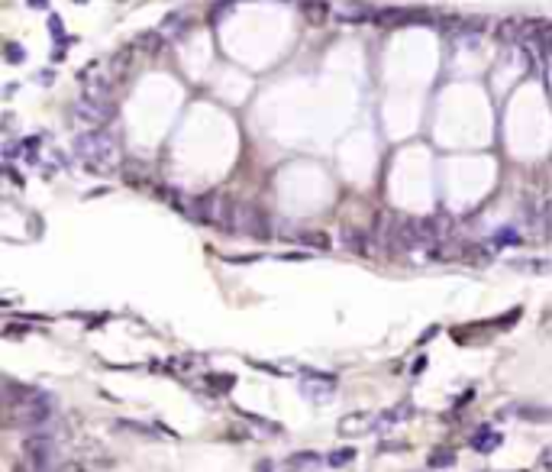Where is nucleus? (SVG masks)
<instances>
[{"mask_svg": "<svg viewBox=\"0 0 552 472\" xmlns=\"http://www.w3.org/2000/svg\"><path fill=\"white\" fill-rule=\"evenodd\" d=\"M75 155L81 162H87L91 169H113L120 162V146L110 133L91 129V133L75 136Z\"/></svg>", "mask_w": 552, "mask_h": 472, "instance_id": "f257e3e1", "label": "nucleus"}, {"mask_svg": "<svg viewBox=\"0 0 552 472\" xmlns=\"http://www.w3.org/2000/svg\"><path fill=\"white\" fill-rule=\"evenodd\" d=\"M52 411H55V398L43 388H32L26 398L16 401V420L26 424V427H43L45 420H52Z\"/></svg>", "mask_w": 552, "mask_h": 472, "instance_id": "f03ea898", "label": "nucleus"}, {"mask_svg": "<svg viewBox=\"0 0 552 472\" xmlns=\"http://www.w3.org/2000/svg\"><path fill=\"white\" fill-rule=\"evenodd\" d=\"M236 233L252 236V239H268L272 236L268 214L258 204H236Z\"/></svg>", "mask_w": 552, "mask_h": 472, "instance_id": "7ed1b4c3", "label": "nucleus"}, {"mask_svg": "<svg viewBox=\"0 0 552 472\" xmlns=\"http://www.w3.org/2000/svg\"><path fill=\"white\" fill-rule=\"evenodd\" d=\"M23 453H26V462H30L32 472H52L55 443L49 433H30L23 440Z\"/></svg>", "mask_w": 552, "mask_h": 472, "instance_id": "20e7f679", "label": "nucleus"}, {"mask_svg": "<svg viewBox=\"0 0 552 472\" xmlns=\"http://www.w3.org/2000/svg\"><path fill=\"white\" fill-rule=\"evenodd\" d=\"M75 117L81 120V123H87V127H107L110 120L117 117V110H113L110 100H97V97L81 94L75 104Z\"/></svg>", "mask_w": 552, "mask_h": 472, "instance_id": "39448f33", "label": "nucleus"}, {"mask_svg": "<svg viewBox=\"0 0 552 472\" xmlns=\"http://www.w3.org/2000/svg\"><path fill=\"white\" fill-rule=\"evenodd\" d=\"M375 427V414H346L340 420V433L342 437H355V433H365V430Z\"/></svg>", "mask_w": 552, "mask_h": 472, "instance_id": "423d86ee", "label": "nucleus"}, {"mask_svg": "<svg viewBox=\"0 0 552 472\" xmlns=\"http://www.w3.org/2000/svg\"><path fill=\"white\" fill-rule=\"evenodd\" d=\"M507 414H514V418H520V420H530V424H549L552 420V408H536V405H514Z\"/></svg>", "mask_w": 552, "mask_h": 472, "instance_id": "0eeeda50", "label": "nucleus"}, {"mask_svg": "<svg viewBox=\"0 0 552 472\" xmlns=\"http://www.w3.org/2000/svg\"><path fill=\"white\" fill-rule=\"evenodd\" d=\"M500 440H504V437H500L498 430L481 427L475 437H472V450H478V453H494V450L500 447Z\"/></svg>", "mask_w": 552, "mask_h": 472, "instance_id": "6e6552de", "label": "nucleus"}, {"mask_svg": "<svg viewBox=\"0 0 552 472\" xmlns=\"http://www.w3.org/2000/svg\"><path fill=\"white\" fill-rule=\"evenodd\" d=\"M117 430H126L133 437H142V440H159V430L149 427V424H139V420H113Z\"/></svg>", "mask_w": 552, "mask_h": 472, "instance_id": "1a4fd4ad", "label": "nucleus"}, {"mask_svg": "<svg viewBox=\"0 0 552 472\" xmlns=\"http://www.w3.org/2000/svg\"><path fill=\"white\" fill-rule=\"evenodd\" d=\"M323 462V456L313 450H300V453H291L285 460V466H291V469H313V466H320Z\"/></svg>", "mask_w": 552, "mask_h": 472, "instance_id": "9d476101", "label": "nucleus"}, {"mask_svg": "<svg viewBox=\"0 0 552 472\" xmlns=\"http://www.w3.org/2000/svg\"><path fill=\"white\" fill-rule=\"evenodd\" d=\"M162 36H165L162 30H155V32H142V36L136 39V43H133V49H142V52H159V49H162Z\"/></svg>", "mask_w": 552, "mask_h": 472, "instance_id": "9b49d317", "label": "nucleus"}, {"mask_svg": "<svg viewBox=\"0 0 552 472\" xmlns=\"http://www.w3.org/2000/svg\"><path fill=\"white\" fill-rule=\"evenodd\" d=\"M184 30H188V17H184V13H168L165 23H162V32H165V36H181Z\"/></svg>", "mask_w": 552, "mask_h": 472, "instance_id": "f8f14e48", "label": "nucleus"}, {"mask_svg": "<svg viewBox=\"0 0 552 472\" xmlns=\"http://www.w3.org/2000/svg\"><path fill=\"white\" fill-rule=\"evenodd\" d=\"M336 20L340 23H368V20H375V13L355 7V10H336Z\"/></svg>", "mask_w": 552, "mask_h": 472, "instance_id": "ddd939ff", "label": "nucleus"}, {"mask_svg": "<svg viewBox=\"0 0 552 472\" xmlns=\"http://www.w3.org/2000/svg\"><path fill=\"white\" fill-rule=\"evenodd\" d=\"M452 462H456V453L443 447V450H436L433 456H430V462H426V466H433V469H446V466H452Z\"/></svg>", "mask_w": 552, "mask_h": 472, "instance_id": "4468645a", "label": "nucleus"}, {"mask_svg": "<svg viewBox=\"0 0 552 472\" xmlns=\"http://www.w3.org/2000/svg\"><path fill=\"white\" fill-rule=\"evenodd\" d=\"M352 460H355V450H352V447H346V450H333V453H329V466H333V469H342V466H346V462H352Z\"/></svg>", "mask_w": 552, "mask_h": 472, "instance_id": "2eb2a0df", "label": "nucleus"}, {"mask_svg": "<svg viewBox=\"0 0 552 472\" xmlns=\"http://www.w3.org/2000/svg\"><path fill=\"white\" fill-rule=\"evenodd\" d=\"M300 243H307V246H313V249H329V236L327 233H304Z\"/></svg>", "mask_w": 552, "mask_h": 472, "instance_id": "dca6fc26", "label": "nucleus"}, {"mask_svg": "<svg viewBox=\"0 0 552 472\" xmlns=\"http://www.w3.org/2000/svg\"><path fill=\"white\" fill-rule=\"evenodd\" d=\"M514 268H520V272H552V262L530 259V262H514Z\"/></svg>", "mask_w": 552, "mask_h": 472, "instance_id": "f3484780", "label": "nucleus"}, {"mask_svg": "<svg viewBox=\"0 0 552 472\" xmlns=\"http://www.w3.org/2000/svg\"><path fill=\"white\" fill-rule=\"evenodd\" d=\"M304 17H307V20H313V23H320L323 17H327V7L313 0V3H307V7H304Z\"/></svg>", "mask_w": 552, "mask_h": 472, "instance_id": "a211bd4d", "label": "nucleus"}, {"mask_svg": "<svg viewBox=\"0 0 552 472\" xmlns=\"http://www.w3.org/2000/svg\"><path fill=\"white\" fill-rule=\"evenodd\" d=\"M462 256H465L468 262H485V259H488V249H481V246H465V249H462Z\"/></svg>", "mask_w": 552, "mask_h": 472, "instance_id": "6ab92c4d", "label": "nucleus"}, {"mask_svg": "<svg viewBox=\"0 0 552 472\" xmlns=\"http://www.w3.org/2000/svg\"><path fill=\"white\" fill-rule=\"evenodd\" d=\"M494 243H498V246H510V243H520V233H517V230H500V233L494 236Z\"/></svg>", "mask_w": 552, "mask_h": 472, "instance_id": "aec40b11", "label": "nucleus"}, {"mask_svg": "<svg viewBox=\"0 0 552 472\" xmlns=\"http://www.w3.org/2000/svg\"><path fill=\"white\" fill-rule=\"evenodd\" d=\"M207 382H210V385H220V391H226V388H233V385H236V378H233V376H210Z\"/></svg>", "mask_w": 552, "mask_h": 472, "instance_id": "412c9836", "label": "nucleus"}, {"mask_svg": "<svg viewBox=\"0 0 552 472\" xmlns=\"http://www.w3.org/2000/svg\"><path fill=\"white\" fill-rule=\"evenodd\" d=\"M7 58H10V62L16 65V62H23V58H26V52H23V49H20L16 43H7Z\"/></svg>", "mask_w": 552, "mask_h": 472, "instance_id": "4be33fe9", "label": "nucleus"}, {"mask_svg": "<svg viewBox=\"0 0 552 472\" xmlns=\"http://www.w3.org/2000/svg\"><path fill=\"white\" fill-rule=\"evenodd\" d=\"M52 472H85V466L81 462H58Z\"/></svg>", "mask_w": 552, "mask_h": 472, "instance_id": "5701e85b", "label": "nucleus"}, {"mask_svg": "<svg viewBox=\"0 0 552 472\" xmlns=\"http://www.w3.org/2000/svg\"><path fill=\"white\" fill-rule=\"evenodd\" d=\"M540 466H542V469H552V450H542L540 453Z\"/></svg>", "mask_w": 552, "mask_h": 472, "instance_id": "b1692460", "label": "nucleus"}, {"mask_svg": "<svg viewBox=\"0 0 552 472\" xmlns=\"http://www.w3.org/2000/svg\"><path fill=\"white\" fill-rule=\"evenodd\" d=\"M49 30H55V36L62 39V20H58V17H52V20H49Z\"/></svg>", "mask_w": 552, "mask_h": 472, "instance_id": "393cba45", "label": "nucleus"}, {"mask_svg": "<svg viewBox=\"0 0 552 472\" xmlns=\"http://www.w3.org/2000/svg\"><path fill=\"white\" fill-rule=\"evenodd\" d=\"M255 472H272V462H258V466H255Z\"/></svg>", "mask_w": 552, "mask_h": 472, "instance_id": "a878e982", "label": "nucleus"}, {"mask_svg": "<svg viewBox=\"0 0 552 472\" xmlns=\"http://www.w3.org/2000/svg\"><path fill=\"white\" fill-rule=\"evenodd\" d=\"M30 3H32V7H43V3H45V0H30Z\"/></svg>", "mask_w": 552, "mask_h": 472, "instance_id": "bb28decb", "label": "nucleus"}, {"mask_svg": "<svg viewBox=\"0 0 552 472\" xmlns=\"http://www.w3.org/2000/svg\"><path fill=\"white\" fill-rule=\"evenodd\" d=\"M13 472H26V469H23V466H16V469H13ZM32 472V469H30Z\"/></svg>", "mask_w": 552, "mask_h": 472, "instance_id": "cd10ccee", "label": "nucleus"}]
</instances>
